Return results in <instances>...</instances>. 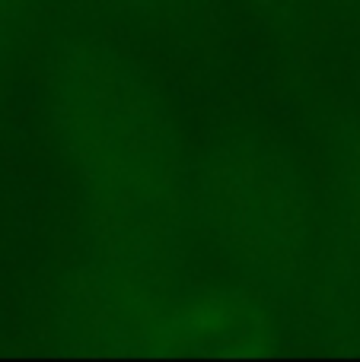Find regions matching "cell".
<instances>
[{
  "label": "cell",
  "mask_w": 360,
  "mask_h": 362,
  "mask_svg": "<svg viewBox=\"0 0 360 362\" xmlns=\"http://www.w3.org/2000/svg\"><path fill=\"white\" fill-rule=\"evenodd\" d=\"M48 118L93 261L176 264L191 216V172L144 70L99 38L64 42L48 74Z\"/></svg>",
  "instance_id": "obj_1"
},
{
  "label": "cell",
  "mask_w": 360,
  "mask_h": 362,
  "mask_svg": "<svg viewBox=\"0 0 360 362\" xmlns=\"http://www.w3.org/2000/svg\"><path fill=\"white\" fill-rule=\"evenodd\" d=\"M64 318L77 344L102 353L255 356L281 337L261 296L182 280L176 264L89 261L70 286Z\"/></svg>",
  "instance_id": "obj_2"
},
{
  "label": "cell",
  "mask_w": 360,
  "mask_h": 362,
  "mask_svg": "<svg viewBox=\"0 0 360 362\" xmlns=\"http://www.w3.org/2000/svg\"><path fill=\"white\" fill-rule=\"evenodd\" d=\"M191 216L249 280L287 283L313 255V200L278 150L223 144L191 172Z\"/></svg>",
  "instance_id": "obj_3"
},
{
  "label": "cell",
  "mask_w": 360,
  "mask_h": 362,
  "mask_svg": "<svg viewBox=\"0 0 360 362\" xmlns=\"http://www.w3.org/2000/svg\"><path fill=\"white\" fill-rule=\"evenodd\" d=\"M35 0H0V64L10 61L29 38Z\"/></svg>",
  "instance_id": "obj_4"
},
{
  "label": "cell",
  "mask_w": 360,
  "mask_h": 362,
  "mask_svg": "<svg viewBox=\"0 0 360 362\" xmlns=\"http://www.w3.org/2000/svg\"><path fill=\"white\" fill-rule=\"evenodd\" d=\"M342 197L344 206H348L351 219H354L357 232H360V137H354L348 144V150L342 153Z\"/></svg>",
  "instance_id": "obj_5"
},
{
  "label": "cell",
  "mask_w": 360,
  "mask_h": 362,
  "mask_svg": "<svg viewBox=\"0 0 360 362\" xmlns=\"http://www.w3.org/2000/svg\"><path fill=\"white\" fill-rule=\"evenodd\" d=\"M134 4H144V6H166V4H176V0H134Z\"/></svg>",
  "instance_id": "obj_6"
}]
</instances>
